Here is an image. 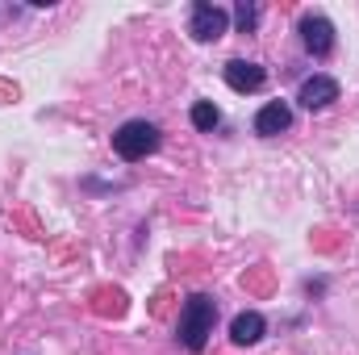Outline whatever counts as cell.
I'll use <instances>...</instances> for the list:
<instances>
[{
    "label": "cell",
    "instance_id": "cell-10",
    "mask_svg": "<svg viewBox=\"0 0 359 355\" xmlns=\"http://www.w3.org/2000/svg\"><path fill=\"white\" fill-rule=\"evenodd\" d=\"M234 21H238V29H243V34H251V29L259 25V4H247V0H243V4L234 8Z\"/></svg>",
    "mask_w": 359,
    "mask_h": 355
},
{
    "label": "cell",
    "instance_id": "cell-6",
    "mask_svg": "<svg viewBox=\"0 0 359 355\" xmlns=\"http://www.w3.org/2000/svg\"><path fill=\"white\" fill-rule=\"evenodd\" d=\"M297 100L305 105V109H326L330 100H339V84L330 80V76H309L301 92H297Z\"/></svg>",
    "mask_w": 359,
    "mask_h": 355
},
{
    "label": "cell",
    "instance_id": "cell-5",
    "mask_svg": "<svg viewBox=\"0 0 359 355\" xmlns=\"http://www.w3.org/2000/svg\"><path fill=\"white\" fill-rule=\"evenodd\" d=\"M226 84L234 92H259L268 84V72L259 67V63H247V59H234V63H226Z\"/></svg>",
    "mask_w": 359,
    "mask_h": 355
},
{
    "label": "cell",
    "instance_id": "cell-3",
    "mask_svg": "<svg viewBox=\"0 0 359 355\" xmlns=\"http://www.w3.org/2000/svg\"><path fill=\"white\" fill-rule=\"evenodd\" d=\"M226 8H217V4H209V0H201L196 8H192V25H188V34L196 38V42H217L222 34H226Z\"/></svg>",
    "mask_w": 359,
    "mask_h": 355
},
{
    "label": "cell",
    "instance_id": "cell-7",
    "mask_svg": "<svg viewBox=\"0 0 359 355\" xmlns=\"http://www.w3.org/2000/svg\"><path fill=\"white\" fill-rule=\"evenodd\" d=\"M292 126V109L284 105V100H271V105H264L259 109V117H255V134H264V138H271V134H284Z\"/></svg>",
    "mask_w": 359,
    "mask_h": 355
},
{
    "label": "cell",
    "instance_id": "cell-4",
    "mask_svg": "<svg viewBox=\"0 0 359 355\" xmlns=\"http://www.w3.org/2000/svg\"><path fill=\"white\" fill-rule=\"evenodd\" d=\"M297 29H301V42H305V51H309V55H318V59H322V55H330V51H334V25H330L322 13H305Z\"/></svg>",
    "mask_w": 359,
    "mask_h": 355
},
{
    "label": "cell",
    "instance_id": "cell-2",
    "mask_svg": "<svg viewBox=\"0 0 359 355\" xmlns=\"http://www.w3.org/2000/svg\"><path fill=\"white\" fill-rule=\"evenodd\" d=\"M113 151L121 155V159H147L151 151H159V126H151V121H126L117 134H113Z\"/></svg>",
    "mask_w": 359,
    "mask_h": 355
},
{
    "label": "cell",
    "instance_id": "cell-8",
    "mask_svg": "<svg viewBox=\"0 0 359 355\" xmlns=\"http://www.w3.org/2000/svg\"><path fill=\"white\" fill-rule=\"evenodd\" d=\"M230 339H234L238 347H255V343L264 339V314H255V309L238 314V318L230 322Z\"/></svg>",
    "mask_w": 359,
    "mask_h": 355
},
{
    "label": "cell",
    "instance_id": "cell-9",
    "mask_svg": "<svg viewBox=\"0 0 359 355\" xmlns=\"http://www.w3.org/2000/svg\"><path fill=\"white\" fill-rule=\"evenodd\" d=\"M217 121H222V113H217L213 100H196V105H192V126H196V130H213Z\"/></svg>",
    "mask_w": 359,
    "mask_h": 355
},
{
    "label": "cell",
    "instance_id": "cell-1",
    "mask_svg": "<svg viewBox=\"0 0 359 355\" xmlns=\"http://www.w3.org/2000/svg\"><path fill=\"white\" fill-rule=\"evenodd\" d=\"M213 322H217V305L213 297H188L184 309H180V343L188 351H201L213 335Z\"/></svg>",
    "mask_w": 359,
    "mask_h": 355
}]
</instances>
